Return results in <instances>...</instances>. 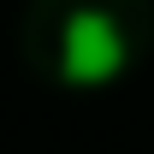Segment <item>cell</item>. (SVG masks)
<instances>
[{
    "label": "cell",
    "mask_w": 154,
    "mask_h": 154,
    "mask_svg": "<svg viewBox=\"0 0 154 154\" xmlns=\"http://www.w3.org/2000/svg\"><path fill=\"white\" fill-rule=\"evenodd\" d=\"M119 59H125V42H119V30L107 18H95V12L71 18L65 54H59V65H65L71 83H107V77L119 71Z\"/></svg>",
    "instance_id": "obj_1"
}]
</instances>
